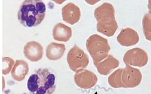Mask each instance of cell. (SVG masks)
I'll return each mask as SVG.
<instances>
[{
  "label": "cell",
  "mask_w": 151,
  "mask_h": 94,
  "mask_svg": "<svg viewBox=\"0 0 151 94\" xmlns=\"http://www.w3.org/2000/svg\"><path fill=\"white\" fill-rule=\"evenodd\" d=\"M72 33L71 28L62 23H57L52 30L54 39L58 41H68L72 36Z\"/></svg>",
  "instance_id": "cell-13"
},
{
  "label": "cell",
  "mask_w": 151,
  "mask_h": 94,
  "mask_svg": "<svg viewBox=\"0 0 151 94\" xmlns=\"http://www.w3.org/2000/svg\"><path fill=\"white\" fill-rule=\"evenodd\" d=\"M119 43L124 46L135 45L139 41L138 33L131 28H123L116 37Z\"/></svg>",
  "instance_id": "cell-10"
},
{
  "label": "cell",
  "mask_w": 151,
  "mask_h": 94,
  "mask_svg": "<svg viewBox=\"0 0 151 94\" xmlns=\"http://www.w3.org/2000/svg\"><path fill=\"white\" fill-rule=\"evenodd\" d=\"M45 3L39 0H27L19 8L18 19L25 27L32 28L39 26L45 16Z\"/></svg>",
  "instance_id": "cell-1"
},
{
  "label": "cell",
  "mask_w": 151,
  "mask_h": 94,
  "mask_svg": "<svg viewBox=\"0 0 151 94\" xmlns=\"http://www.w3.org/2000/svg\"><path fill=\"white\" fill-rule=\"evenodd\" d=\"M120 62L111 55H108L106 58L95 65L97 71L102 75L110 74L113 70L119 67Z\"/></svg>",
  "instance_id": "cell-12"
},
{
  "label": "cell",
  "mask_w": 151,
  "mask_h": 94,
  "mask_svg": "<svg viewBox=\"0 0 151 94\" xmlns=\"http://www.w3.org/2000/svg\"><path fill=\"white\" fill-rule=\"evenodd\" d=\"M67 62L70 69L77 72L86 68L89 64V56L77 45L72 47L67 55Z\"/></svg>",
  "instance_id": "cell-4"
},
{
  "label": "cell",
  "mask_w": 151,
  "mask_h": 94,
  "mask_svg": "<svg viewBox=\"0 0 151 94\" xmlns=\"http://www.w3.org/2000/svg\"><path fill=\"white\" fill-rule=\"evenodd\" d=\"M15 62L14 60L9 57L3 58V70L2 73L3 75H8L13 67Z\"/></svg>",
  "instance_id": "cell-19"
},
{
  "label": "cell",
  "mask_w": 151,
  "mask_h": 94,
  "mask_svg": "<svg viewBox=\"0 0 151 94\" xmlns=\"http://www.w3.org/2000/svg\"><path fill=\"white\" fill-rule=\"evenodd\" d=\"M23 53L28 60L33 62H38L43 57V46L37 41H28L23 48Z\"/></svg>",
  "instance_id": "cell-8"
},
{
  "label": "cell",
  "mask_w": 151,
  "mask_h": 94,
  "mask_svg": "<svg viewBox=\"0 0 151 94\" xmlns=\"http://www.w3.org/2000/svg\"><path fill=\"white\" fill-rule=\"evenodd\" d=\"M76 85L83 89H89L96 85L98 82V77L96 74L86 69L76 72L74 76Z\"/></svg>",
  "instance_id": "cell-7"
},
{
  "label": "cell",
  "mask_w": 151,
  "mask_h": 94,
  "mask_svg": "<svg viewBox=\"0 0 151 94\" xmlns=\"http://www.w3.org/2000/svg\"><path fill=\"white\" fill-rule=\"evenodd\" d=\"M94 15L97 21L103 19H115V11L111 3H104L94 9Z\"/></svg>",
  "instance_id": "cell-15"
},
{
  "label": "cell",
  "mask_w": 151,
  "mask_h": 94,
  "mask_svg": "<svg viewBox=\"0 0 151 94\" xmlns=\"http://www.w3.org/2000/svg\"><path fill=\"white\" fill-rule=\"evenodd\" d=\"M123 68H119L113 72L108 78V82L110 86L114 88H125L122 81V74Z\"/></svg>",
  "instance_id": "cell-17"
},
{
  "label": "cell",
  "mask_w": 151,
  "mask_h": 94,
  "mask_svg": "<svg viewBox=\"0 0 151 94\" xmlns=\"http://www.w3.org/2000/svg\"><path fill=\"white\" fill-rule=\"evenodd\" d=\"M27 88L32 94H52L56 88L55 76L48 68H39L28 78Z\"/></svg>",
  "instance_id": "cell-2"
},
{
  "label": "cell",
  "mask_w": 151,
  "mask_h": 94,
  "mask_svg": "<svg viewBox=\"0 0 151 94\" xmlns=\"http://www.w3.org/2000/svg\"><path fill=\"white\" fill-rule=\"evenodd\" d=\"M142 75L137 68L126 65L123 68L122 81L125 88H135L139 86L142 82Z\"/></svg>",
  "instance_id": "cell-6"
},
{
  "label": "cell",
  "mask_w": 151,
  "mask_h": 94,
  "mask_svg": "<svg viewBox=\"0 0 151 94\" xmlns=\"http://www.w3.org/2000/svg\"><path fill=\"white\" fill-rule=\"evenodd\" d=\"M28 71H29V67L26 61L17 60L12 70V77L16 81H23L25 78Z\"/></svg>",
  "instance_id": "cell-14"
},
{
  "label": "cell",
  "mask_w": 151,
  "mask_h": 94,
  "mask_svg": "<svg viewBox=\"0 0 151 94\" xmlns=\"http://www.w3.org/2000/svg\"><path fill=\"white\" fill-rule=\"evenodd\" d=\"M86 46L94 66L106 58L111 50L108 40L97 34L89 36Z\"/></svg>",
  "instance_id": "cell-3"
},
{
  "label": "cell",
  "mask_w": 151,
  "mask_h": 94,
  "mask_svg": "<svg viewBox=\"0 0 151 94\" xmlns=\"http://www.w3.org/2000/svg\"><path fill=\"white\" fill-rule=\"evenodd\" d=\"M151 16L150 13L145 14L143 18L142 26L144 35L146 39L149 41L151 40Z\"/></svg>",
  "instance_id": "cell-18"
},
{
  "label": "cell",
  "mask_w": 151,
  "mask_h": 94,
  "mask_svg": "<svg viewBox=\"0 0 151 94\" xmlns=\"http://www.w3.org/2000/svg\"><path fill=\"white\" fill-rule=\"evenodd\" d=\"M125 65L134 67H143L147 64L149 56L145 50L140 48H134L126 51L124 56Z\"/></svg>",
  "instance_id": "cell-5"
},
{
  "label": "cell",
  "mask_w": 151,
  "mask_h": 94,
  "mask_svg": "<svg viewBox=\"0 0 151 94\" xmlns=\"http://www.w3.org/2000/svg\"><path fill=\"white\" fill-rule=\"evenodd\" d=\"M97 22V31L108 37L114 35L119 28L115 19H103Z\"/></svg>",
  "instance_id": "cell-11"
},
{
  "label": "cell",
  "mask_w": 151,
  "mask_h": 94,
  "mask_svg": "<svg viewBox=\"0 0 151 94\" xmlns=\"http://www.w3.org/2000/svg\"><path fill=\"white\" fill-rule=\"evenodd\" d=\"M2 78H3V90H4V88H5V82H4V78L3 77H2Z\"/></svg>",
  "instance_id": "cell-20"
},
{
  "label": "cell",
  "mask_w": 151,
  "mask_h": 94,
  "mask_svg": "<svg viewBox=\"0 0 151 94\" xmlns=\"http://www.w3.org/2000/svg\"><path fill=\"white\" fill-rule=\"evenodd\" d=\"M65 51V46L52 42L48 45L46 48V57L50 60H58L62 58Z\"/></svg>",
  "instance_id": "cell-16"
},
{
  "label": "cell",
  "mask_w": 151,
  "mask_h": 94,
  "mask_svg": "<svg viewBox=\"0 0 151 94\" xmlns=\"http://www.w3.org/2000/svg\"><path fill=\"white\" fill-rule=\"evenodd\" d=\"M80 8L73 3H69L62 8L63 20L73 25L77 23L81 18Z\"/></svg>",
  "instance_id": "cell-9"
}]
</instances>
